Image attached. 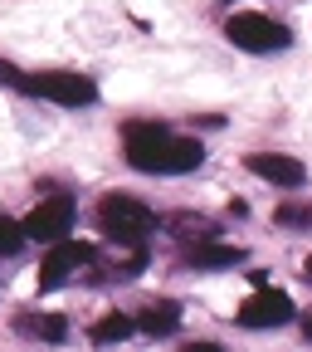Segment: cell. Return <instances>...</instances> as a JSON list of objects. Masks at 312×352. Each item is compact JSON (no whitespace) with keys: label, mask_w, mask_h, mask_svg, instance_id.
Returning a JSON list of instances; mask_svg holds the SVG:
<instances>
[{"label":"cell","mask_w":312,"mask_h":352,"mask_svg":"<svg viewBox=\"0 0 312 352\" xmlns=\"http://www.w3.org/2000/svg\"><path fill=\"white\" fill-rule=\"evenodd\" d=\"M122 147H127V162L147 176H186L205 162V147L195 138H176V132H166L161 122H147V118L122 127Z\"/></svg>","instance_id":"cell-1"},{"label":"cell","mask_w":312,"mask_h":352,"mask_svg":"<svg viewBox=\"0 0 312 352\" xmlns=\"http://www.w3.org/2000/svg\"><path fill=\"white\" fill-rule=\"evenodd\" d=\"M152 226H156V210L142 206L137 196L112 191V196L98 201V230H103L108 240H117V245H142Z\"/></svg>","instance_id":"cell-2"},{"label":"cell","mask_w":312,"mask_h":352,"mask_svg":"<svg viewBox=\"0 0 312 352\" xmlns=\"http://www.w3.org/2000/svg\"><path fill=\"white\" fill-rule=\"evenodd\" d=\"M25 94L44 98V103H59V108H88L98 103V83L88 74H73V69H39V74H25Z\"/></svg>","instance_id":"cell-3"},{"label":"cell","mask_w":312,"mask_h":352,"mask_svg":"<svg viewBox=\"0 0 312 352\" xmlns=\"http://www.w3.org/2000/svg\"><path fill=\"white\" fill-rule=\"evenodd\" d=\"M225 34H230L235 50H244V54H278V50H288V44H293L288 25H278L274 15H259V10H239V15H230Z\"/></svg>","instance_id":"cell-4"},{"label":"cell","mask_w":312,"mask_h":352,"mask_svg":"<svg viewBox=\"0 0 312 352\" xmlns=\"http://www.w3.org/2000/svg\"><path fill=\"white\" fill-rule=\"evenodd\" d=\"M293 314H298V308H293V298L283 294V289H254L244 303H239V328H283V323H293Z\"/></svg>","instance_id":"cell-5"},{"label":"cell","mask_w":312,"mask_h":352,"mask_svg":"<svg viewBox=\"0 0 312 352\" xmlns=\"http://www.w3.org/2000/svg\"><path fill=\"white\" fill-rule=\"evenodd\" d=\"M69 230H73V201H69V196H44V201L29 210V220H25V235L39 240V245L69 240Z\"/></svg>","instance_id":"cell-6"},{"label":"cell","mask_w":312,"mask_h":352,"mask_svg":"<svg viewBox=\"0 0 312 352\" xmlns=\"http://www.w3.org/2000/svg\"><path fill=\"white\" fill-rule=\"evenodd\" d=\"M83 264H93V245L83 240H54L49 254L39 264V289H59L69 279V270H83Z\"/></svg>","instance_id":"cell-7"},{"label":"cell","mask_w":312,"mask_h":352,"mask_svg":"<svg viewBox=\"0 0 312 352\" xmlns=\"http://www.w3.org/2000/svg\"><path fill=\"white\" fill-rule=\"evenodd\" d=\"M244 166L259 176V182H274V186H283V191L307 186V166H302L298 157H283V152H249Z\"/></svg>","instance_id":"cell-8"},{"label":"cell","mask_w":312,"mask_h":352,"mask_svg":"<svg viewBox=\"0 0 312 352\" xmlns=\"http://www.w3.org/2000/svg\"><path fill=\"white\" fill-rule=\"evenodd\" d=\"M191 270H235V264H244V250L239 245H215V240H200L191 254H186Z\"/></svg>","instance_id":"cell-9"},{"label":"cell","mask_w":312,"mask_h":352,"mask_svg":"<svg viewBox=\"0 0 312 352\" xmlns=\"http://www.w3.org/2000/svg\"><path fill=\"white\" fill-rule=\"evenodd\" d=\"M137 328H142V333H152V338L176 333V328H181V303H176V298L147 303V308H142V318H137Z\"/></svg>","instance_id":"cell-10"},{"label":"cell","mask_w":312,"mask_h":352,"mask_svg":"<svg viewBox=\"0 0 312 352\" xmlns=\"http://www.w3.org/2000/svg\"><path fill=\"white\" fill-rule=\"evenodd\" d=\"M132 328H137V318L108 314V318H98L93 328H88V338H93V342H122V338H132Z\"/></svg>","instance_id":"cell-11"},{"label":"cell","mask_w":312,"mask_h":352,"mask_svg":"<svg viewBox=\"0 0 312 352\" xmlns=\"http://www.w3.org/2000/svg\"><path fill=\"white\" fill-rule=\"evenodd\" d=\"M29 235H25V220H10V215H0V254H20V245H25Z\"/></svg>","instance_id":"cell-12"},{"label":"cell","mask_w":312,"mask_h":352,"mask_svg":"<svg viewBox=\"0 0 312 352\" xmlns=\"http://www.w3.org/2000/svg\"><path fill=\"white\" fill-rule=\"evenodd\" d=\"M20 328H29V333H39V338H49V342H64V338H69V323H64L59 314H49V318H25Z\"/></svg>","instance_id":"cell-13"},{"label":"cell","mask_w":312,"mask_h":352,"mask_svg":"<svg viewBox=\"0 0 312 352\" xmlns=\"http://www.w3.org/2000/svg\"><path fill=\"white\" fill-rule=\"evenodd\" d=\"M278 226H312V206H278Z\"/></svg>","instance_id":"cell-14"},{"label":"cell","mask_w":312,"mask_h":352,"mask_svg":"<svg viewBox=\"0 0 312 352\" xmlns=\"http://www.w3.org/2000/svg\"><path fill=\"white\" fill-rule=\"evenodd\" d=\"M0 83H5V88H20V83H25V74H20L10 59H0Z\"/></svg>","instance_id":"cell-15"},{"label":"cell","mask_w":312,"mask_h":352,"mask_svg":"<svg viewBox=\"0 0 312 352\" xmlns=\"http://www.w3.org/2000/svg\"><path fill=\"white\" fill-rule=\"evenodd\" d=\"M302 274H307V279H312V259H307V264H302Z\"/></svg>","instance_id":"cell-16"}]
</instances>
